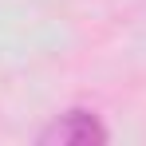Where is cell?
<instances>
[{
	"instance_id": "cell-1",
	"label": "cell",
	"mask_w": 146,
	"mask_h": 146,
	"mask_svg": "<svg viewBox=\"0 0 146 146\" xmlns=\"http://www.w3.org/2000/svg\"><path fill=\"white\" fill-rule=\"evenodd\" d=\"M107 138H111V130L99 122L95 111H83V107H71V111L55 115L36 134L40 146H91V142H107Z\"/></svg>"
}]
</instances>
